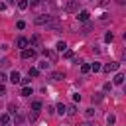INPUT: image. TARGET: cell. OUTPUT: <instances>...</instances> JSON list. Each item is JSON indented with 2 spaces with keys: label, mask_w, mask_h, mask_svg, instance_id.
Returning <instances> with one entry per match:
<instances>
[{
  "label": "cell",
  "mask_w": 126,
  "mask_h": 126,
  "mask_svg": "<svg viewBox=\"0 0 126 126\" xmlns=\"http://www.w3.org/2000/svg\"><path fill=\"white\" fill-rule=\"evenodd\" d=\"M63 57H65V59H71V57H73V51H71V49H65V51H63Z\"/></svg>",
  "instance_id": "22"
},
{
  "label": "cell",
  "mask_w": 126,
  "mask_h": 126,
  "mask_svg": "<svg viewBox=\"0 0 126 126\" xmlns=\"http://www.w3.org/2000/svg\"><path fill=\"white\" fill-rule=\"evenodd\" d=\"M106 122H108V126H112V124L116 122V116H114V114H108V118H106Z\"/></svg>",
  "instance_id": "21"
},
{
  "label": "cell",
  "mask_w": 126,
  "mask_h": 126,
  "mask_svg": "<svg viewBox=\"0 0 126 126\" xmlns=\"http://www.w3.org/2000/svg\"><path fill=\"white\" fill-rule=\"evenodd\" d=\"M30 79H32V77H26V79H20V85H30Z\"/></svg>",
  "instance_id": "30"
},
{
  "label": "cell",
  "mask_w": 126,
  "mask_h": 126,
  "mask_svg": "<svg viewBox=\"0 0 126 126\" xmlns=\"http://www.w3.org/2000/svg\"><path fill=\"white\" fill-rule=\"evenodd\" d=\"M33 57H35V51L33 49H28V47L22 49V59H33Z\"/></svg>",
  "instance_id": "3"
},
{
  "label": "cell",
  "mask_w": 126,
  "mask_h": 126,
  "mask_svg": "<svg viewBox=\"0 0 126 126\" xmlns=\"http://www.w3.org/2000/svg\"><path fill=\"white\" fill-rule=\"evenodd\" d=\"M0 122L2 124H10V114H0Z\"/></svg>",
  "instance_id": "17"
},
{
  "label": "cell",
  "mask_w": 126,
  "mask_h": 126,
  "mask_svg": "<svg viewBox=\"0 0 126 126\" xmlns=\"http://www.w3.org/2000/svg\"><path fill=\"white\" fill-rule=\"evenodd\" d=\"M6 126H8V124H6Z\"/></svg>",
  "instance_id": "39"
},
{
  "label": "cell",
  "mask_w": 126,
  "mask_h": 126,
  "mask_svg": "<svg viewBox=\"0 0 126 126\" xmlns=\"http://www.w3.org/2000/svg\"><path fill=\"white\" fill-rule=\"evenodd\" d=\"M57 112H59V114H63V112H65V104H63V102H59V104H57Z\"/></svg>",
  "instance_id": "26"
},
{
  "label": "cell",
  "mask_w": 126,
  "mask_h": 126,
  "mask_svg": "<svg viewBox=\"0 0 126 126\" xmlns=\"http://www.w3.org/2000/svg\"><path fill=\"white\" fill-rule=\"evenodd\" d=\"M30 94H32V87L30 85H24L22 87V96H30Z\"/></svg>",
  "instance_id": "10"
},
{
  "label": "cell",
  "mask_w": 126,
  "mask_h": 126,
  "mask_svg": "<svg viewBox=\"0 0 126 126\" xmlns=\"http://www.w3.org/2000/svg\"><path fill=\"white\" fill-rule=\"evenodd\" d=\"M102 89H104V91H110V89H112V85H110V83H104V87H102Z\"/></svg>",
  "instance_id": "31"
},
{
  "label": "cell",
  "mask_w": 126,
  "mask_h": 126,
  "mask_svg": "<svg viewBox=\"0 0 126 126\" xmlns=\"http://www.w3.org/2000/svg\"><path fill=\"white\" fill-rule=\"evenodd\" d=\"M28 43H32V45H37V43H39V35H33V37H32V41H28Z\"/></svg>",
  "instance_id": "24"
},
{
  "label": "cell",
  "mask_w": 126,
  "mask_h": 126,
  "mask_svg": "<svg viewBox=\"0 0 126 126\" xmlns=\"http://www.w3.org/2000/svg\"><path fill=\"white\" fill-rule=\"evenodd\" d=\"M65 10H67V12H77V10H79V0H67Z\"/></svg>",
  "instance_id": "2"
},
{
  "label": "cell",
  "mask_w": 126,
  "mask_h": 126,
  "mask_svg": "<svg viewBox=\"0 0 126 126\" xmlns=\"http://www.w3.org/2000/svg\"><path fill=\"white\" fill-rule=\"evenodd\" d=\"M122 83H124V75H122V73H118V75L114 77V85H122Z\"/></svg>",
  "instance_id": "13"
},
{
  "label": "cell",
  "mask_w": 126,
  "mask_h": 126,
  "mask_svg": "<svg viewBox=\"0 0 126 126\" xmlns=\"http://www.w3.org/2000/svg\"><path fill=\"white\" fill-rule=\"evenodd\" d=\"M94 116V108H87V118H93Z\"/></svg>",
  "instance_id": "28"
},
{
  "label": "cell",
  "mask_w": 126,
  "mask_h": 126,
  "mask_svg": "<svg viewBox=\"0 0 126 126\" xmlns=\"http://www.w3.org/2000/svg\"><path fill=\"white\" fill-rule=\"evenodd\" d=\"M73 100H75V102H77V100H81V94H79V93H75V94H73Z\"/></svg>",
  "instance_id": "32"
},
{
  "label": "cell",
  "mask_w": 126,
  "mask_h": 126,
  "mask_svg": "<svg viewBox=\"0 0 126 126\" xmlns=\"http://www.w3.org/2000/svg\"><path fill=\"white\" fill-rule=\"evenodd\" d=\"M16 28H18V30H24V28H26V22H22V20H20V22L16 24Z\"/></svg>",
  "instance_id": "29"
},
{
  "label": "cell",
  "mask_w": 126,
  "mask_h": 126,
  "mask_svg": "<svg viewBox=\"0 0 126 126\" xmlns=\"http://www.w3.org/2000/svg\"><path fill=\"white\" fill-rule=\"evenodd\" d=\"M55 47H57V51H61V53H63V51L67 49V43H65V41H57V45H55Z\"/></svg>",
  "instance_id": "12"
},
{
  "label": "cell",
  "mask_w": 126,
  "mask_h": 126,
  "mask_svg": "<svg viewBox=\"0 0 126 126\" xmlns=\"http://www.w3.org/2000/svg\"><path fill=\"white\" fill-rule=\"evenodd\" d=\"M32 110L33 112H39L41 110V100H32Z\"/></svg>",
  "instance_id": "9"
},
{
  "label": "cell",
  "mask_w": 126,
  "mask_h": 126,
  "mask_svg": "<svg viewBox=\"0 0 126 126\" xmlns=\"http://www.w3.org/2000/svg\"><path fill=\"white\" fill-rule=\"evenodd\" d=\"M51 79H53V81H61V79H65V75L57 71V73H53V75H51Z\"/></svg>",
  "instance_id": "16"
},
{
  "label": "cell",
  "mask_w": 126,
  "mask_h": 126,
  "mask_svg": "<svg viewBox=\"0 0 126 126\" xmlns=\"http://www.w3.org/2000/svg\"><path fill=\"white\" fill-rule=\"evenodd\" d=\"M8 108H10L12 114H18V106H16V104H8Z\"/></svg>",
  "instance_id": "25"
},
{
  "label": "cell",
  "mask_w": 126,
  "mask_h": 126,
  "mask_svg": "<svg viewBox=\"0 0 126 126\" xmlns=\"http://www.w3.org/2000/svg\"><path fill=\"white\" fill-rule=\"evenodd\" d=\"M28 6H30V2H28V0H18V8H20V10H26Z\"/></svg>",
  "instance_id": "14"
},
{
  "label": "cell",
  "mask_w": 126,
  "mask_h": 126,
  "mask_svg": "<svg viewBox=\"0 0 126 126\" xmlns=\"http://www.w3.org/2000/svg\"><path fill=\"white\" fill-rule=\"evenodd\" d=\"M20 79H22V77H20V73H18V71H12V75H10V81H12L14 85H18V83H20Z\"/></svg>",
  "instance_id": "8"
},
{
  "label": "cell",
  "mask_w": 126,
  "mask_h": 126,
  "mask_svg": "<svg viewBox=\"0 0 126 126\" xmlns=\"http://www.w3.org/2000/svg\"><path fill=\"white\" fill-rule=\"evenodd\" d=\"M118 67H120V63H116V61H112V63H106L102 69L106 71V73H110V71H118Z\"/></svg>",
  "instance_id": "4"
},
{
  "label": "cell",
  "mask_w": 126,
  "mask_h": 126,
  "mask_svg": "<svg viewBox=\"0 0 126 126\" xmlns=\"http://www.w3.org/2000/svg\"><path fill=\"white\" fill-rule=\"evenodd\" d=\"M4 81H8V77H6L4 73H0V83H4Z\"/></svg>",
  "instance_id": "33"
},
{
  "label": "cell",
  "mask_w": 126,
  "mask_h": 126,
  "mask_svg": "<svg viewBox=\"0 0 126 126\" xmlns=\"http://www.w3.org/2000/svg\"><path fill=\"white\" fill-rule=\"evenodd\" d=\"M112 39H114V35H112V32H106V33H104V41H106V43H110Z\"/></svg>",
  "instance_id": "18"
},
{
  "label": "cell",
  "mask_w": 126,
  "mask_h": 126,
  "mask_svg": "<svg viewBox=\"0 0 126 126\" xmlns=\"http://www.w3.org/2000/svg\"><path fill=\"white\" fill-rule=\"evenodd\" d=\"M8 2H14V0H8Z\"/></svg>",
  "instance_id": "38"
},
{
  "label": "cell",
  "mask_w": 126,
  "mask_h": 126,
  "mask_svg": "<svg viewBox=\"0 0 126 126\" xmlns=\"http://www.w3.org/2000/svg\"><path fill=\"white\" fill-rule=\"evenodd\" d=\"M39 2H41V0H32V4H39Z\"/></svg>",
  "instance_id": "37"
},
{
  "label": "cell",
  "mask_w": 126,
  "mask_h": 126,
  "mask_svg": "<svg viewBox=\"0 0 126 126\" xmlns=\"http://www.w3.org/2000/svg\"><path fill=\"white\" fill-rule=\"evenodd\" d=\"M100 100H102V94H100V93L93 94V102H100Z\"/></svg>",
  "instance_id": "23"
},
{
  "label": "cell",
  "mask_w": 126,
  "mask_h": 126,
  "mask_svg": "<svg viewBox=\"0 0 126 126\" xmlns=\"http://www.w3.org/2000/svg\"><path fill=\"white\" fill-rule=\"evenodd\" d=\"M28 41H30V39H26V37H22V35H20V37H18V39H16V45H18V47H20V49H26V47H28V45H30V43H28Z\"/></svg>",
  "instance_id": "5"
},
{
  "label": "cell",
  "mask_w": 126,
  "mask_h": 126,
  "mask_svg": "<svg viewBox=\"0 0 126 126\" xmlns=\"http://www.w3.org/2000/svg\"><path fill=\"white\" fill-rule=\"evenodd\" d=\"M51 20H53L51 16H47V14H39V16H35V20H33V22H35L37 26H47Z\"/></svg>",
  "instance_id": "1"
},
{
  "label": "cell",
  "mask_w": 126,
  "mask_h": 126,
  "mask_svg": "<svg viewBox=\"0 0 126 126\" xmlns=\"http://www.w3.org/2000/svg\"><path fill=\"white\" fill-rule=\"evenodd\" d=\"M79 126H93L91 122H83V124H79Z\"/></svg>",
  "instance_id": "35"
},
{
  "label": "cell",
  "mask_w": 126,
  "mask_h": 126,
  "mask_svg": "<svg viewBox=\"0 0 126 126\" xmlns=\"http://www.w3.org/2000/svg\"><path fill=\"white\" fill-rule=\"evenodd\" d=\"M6 93V87H4V83H0V94H4Z\"/></svg>",
  "instance_id": "34"
},
{
  "label": "cell",
  "mask_w": 126,
  "mask_h": 126,
  "mask_svg": "<svg viewBox=\"0 0 126 126\" xmlns=\"http://www.w3.org/2000/svg\"><path fill=\"white\" fill-rule=\"evenodd\" d=\"M43 55H45L47 59H51V61H55V59H57V53H55V51H51V49H45V51H43Z\"/></svg>",
  "instance_id": "7"
},
{
  "label": "cell",
  "mask_w": 126,
  "mask_h": 126,
  "mask_svg": "<svg viewBox=\"0 0 126 126\" xmlns=\"http://www.w3.org/2000/svg\"><path fill=\"white\" fill-rule=\"evenodd\" d=\"M89 18H91V14H89L87 10H81V12H79V16H77V20H79V22H89Z\"/></svg>",
  "instance_id": "6"
},
{
  "label": "cell",
  "mask_w": 126,
  "mask_h": 126,
  "mask_svg": "<svg viewBox=\"0 0 126 126\" xmlns=\"http://www.w3.org/2000/svg\"><path fill=\"white\" fill-rule=\"evenodd\" d=\"M100 69H102V65H100L98 61H94V63L91 65V71H94V73H96V71H100Z\"/></svg>",
  "instance_id": "15"
},
{
  "label": "cell",
  "mask_w": 126,
  "mask_h": 126,
  "mask_svg": "<svg viewBox=\"0 0 126 126\" xmlns=\"http://www.w3.org/2000/svg\"><path fill=\"white\" fill-rule=\"evenodd\" d=\"M37 69H49V63H47V61H41V63H39V67H37Z\"/></svg>",
  "instance_id": "27"
},
{
  "label": "cell",
  "mask_w": 126,
  "mask_h": 126,
  "mask_svg": "<svg viewBox=\"0 0 126 126\" xmlns=\"http://www.w3.org/2000/svg\"><path fill=\"white\" fill-rule=\"evenodd\" d=\"M124 2H126V0H116V4H120V6H122Z\"/></svg>",
  "instance_id": "36"
},
{
  "label": "cell",
  "mask_w": 126,
  "mask_h": 126,
  "mask_svg": "<svg viewBox=\"0 0 126 126\" xmlns=\"http://www.w3.org/2000/svg\"><path fill=\"white\" fill-rule=\"evenodd\" d=\"M91 71V65L89 63H81V73H89Z\"/></svg>",
  "instance_id": "19"
},
{
  "label": "cell",
  "mask_w": 126,
  "mask_h": 126,
  "mask_svg": "<svg viewBox=\"0 0 126 126\" xmlns=\"http://www.w3.org/2000/svg\"><path fill=\"white\" fill-rule=\"evenodd\" d=\"M28 75H30V77H37V75H39V69H35V67H32Z\"/></svg>",
  "instance_id": "20"
},
{
  "label": "cell",
  "mask_w": 126,
  "mask_h": 126,
  "mask_svg": "<svg viewBox=\"0 0 126 126\" xmlns=\"http://www.w3.org/2000/svg\"><path fill=\"white\" fill-rule=\"evenodd\" d=\"M91 30H93V24H91V22H85V26H83V30H81V32H83V33H89Z\"/></svg>",
  "instance_id": "11"
}]
</instances>
